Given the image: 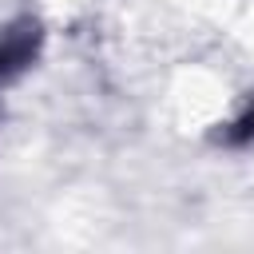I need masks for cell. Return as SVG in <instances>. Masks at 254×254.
<instances>
[{"label": "cell", "mask_w": 254, "mask_h": 254, "mask_svg": "<svg viewBox=\"0 0 254 254\" xmlns=\"http://www.w3.org/2000/svg\"><path fill=\"white\" fill-rule=\"evenodd\" d=\"M214 143H222V147H254V95L230 123H222L214 131Z\"/></svg>", "instance_id": "2"}, {"label": "cell", "mask_w": 254, "mask_h": 254, "mask_svg": "<svg viewBox=\"0 0 254 254\" xmlns=\"http://www.w3.org/2000/svg\"><path fill=\"white\" fill-rule=\"evenodd\" d=\"M44 52V24L36 16H16L0 28V87L20 79Z\"/></svg>", "instance_id": "1"}]
</instances>
